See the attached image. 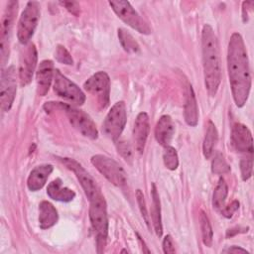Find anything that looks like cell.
<instances>
[{
  "label": "cell",
  "mask_w": 254,
  "mask_h": 254,
  "mask_svg": "<svg viewBox=\"0 0 254 254\" xmlns=\"http://www.w3.org/2000/svg\"><path fill=\"white\" fill-rule=\"evenodd\" d=\"M227 68L234 102L238 107H242L249 97L251 73L245 44L239 33H233L230 37L227 49Z\"/></svg>",
  "instance_id": "1"
},
{
  "label": "cell",
  "mask_w": 254,
  "mask_h": 254,
  "mask_svg": "<svg viewBox=\"0 0 254 254\" xmlns=\"http://www.w3.org/2000/svg\"><path fill=\"white\" fill-rule=\"evenodd\" d=\"M201 51L204 85L210 96H214L221 81V61L218 39L208 24L201 31Z\"/></svg>",
  "instance_id": "2"
},
{
  "label": "cell",
  "mask_w": 254,
  "mask_h": 254,
  "mask_svg": "<svg viewBox=\"0 0 254 254\" xmlns=\"http://www.w3.org/2000/svg\"><path fill=\"white\" fill-rule=\"evenodd\" d=\"M89 219L96 236L97 251L101 253L106 244L108 234V216L104 196L89 201Z\"/></svg>",
  "instance_id": "3"
},
{
  "label": "cell",
  "mask_w": 254,
  "mask_h": 254,
  "mask_svg": "<svg viewBox=\"0 0 254 254\" xmlns=\"http://www.w3.org/2000/svg\"><path fill=\"white\" fill-rule=\"evenodd\" d=\"M40 4L37 1H29L24 8L17 27V38L22 45L30 43L40 19Z\"/></svg>",
  "instance_id": "4"
},
{
  "label": "cell",
  "mask_w": 254,
  "mask_h": 254,
  "mask_svg": "<svg viewBox=\"0 0 254 254\" xmlns=\"http://www.w3.org/2000/svg\"><path fill=\"white\" fill-rule=\"evenodd\" d=\"M90 161L91 164L98 170V172L111 184L118 188H123L126 186V173L121 165L115 160L102 154H96L91 157Z\"/></svg>",
  "instance_id": "5"
},
{
  "label": "cell",
  "mask_w": 254,
  "mask_h": 254,
  "mask_svg": "<svg viewBox=\"0 0 254 254\" xmlns=\"http://www.w3.org/2000/svg\"><path fill=\"white\" fill-rule=\"evenodd\" d=\"M56 105L65 112L72 127L81 135L91 140L97 139L98 131L96 125L87 113L65 103L56 102Z\"/></svg>",
  "instance_id": "6"
},
{
  "label": "cell",
  "mask_w": 254,
  "mask_h": 254,
  "mask_svg": "<svg viewBox=\"0 0 254 254\" xmlns=\"http://www.w3.org/2000/svg\"><path fill=\"white\" fill-rule=\"evenodd\" d=\"M126 121V105L124 101H117L112 105L103 121L102 132L107 138L116 141L124 130Z\"/></svg>",
  "instance_id": "7"
},
{
  "label": "cell",
  "mask_w": 254,
  "mask_h": 254,
  "mask_svg": "<svg viewBox=\"0 0 254 254\" xmlns=\"http://www.w3.org/2000/svg\"><path fill=\"white\" fill-rule=\"evenodd\" d=\"M114 13L128 26L143 35L151 34L152 30L148 23L138 14L128 1H109L108 2Z\"/></svg>",
  "instance_id": "8"
},
{
  "label": "cell",
  "mask_w": 254,
  "mask_h": 254,
  "mask_svg": "<svg viewBox=\"0 0 254 254\" xmlns=\"http://www.w3.org/2000/svg\"><path fill=\"white\" fill-rule=\"evenodd\" d=\"M83 88L97 102L99 109H105L109 104L110 78L105 71H97L92 74L84 83Z\"/></svg>",
  "instance_id": "9"
},
{
  "label": "cell",
  "mask_w": 254,
  "mask_h": 254,
  "mask_svg": "<svg viewBox=\"0 0 254 254\" xmlns=\"http://www.w3.org/2000/svg\"><path fill=\"white\" fill-rule=\"evenodd\" d=\"M18 10V2L10 0L7 3L5 11L1 20L0 28V55H1V64L4 65L9 58V44L12 34V29L14 26L15 16Z\"/></svg>",
  "instance_id": "10"
},
{
  "label": "cell",
  "mask_w": 254,
  "mask_h": 254,
  "mask_svg": "<svg viewBox=\"0 0 254 254\" xmlns=\"http://www.w3.org/2000/svg\"><path fill=\"white\" fill-rule=\"evenodd\" d=\"M54 91L58 96L69 101L73 105H82L85 101L83 91L59 69H55Z\"/></svg>",
  "instance_id": "11"
},
{
  "label": "cell",
  "mask_w": 254,
  "mask_h": 254,
  "mask_svg": "<svg viewBox=\"0 0 254 254\" xmlns=\"http://www.w3.org/2000/svg\"><path fill=\"white\" fill-rule=\"evenodd\" d=\"M60 161L63 164H64L67 169L71 170L75 174V176H76L77 180L79 181L80 186L89 201L94 200L100 196H103L95 180L89 175V173L78 162H76L73 159H69V158H60Z\"/></svg>",
  "instance_id": "12"
},
{
  "label": "cell",
  "mask_w": 254,
  "mask_h": 254,
  "mask_svg": "<svg viewBox=\"0 0 254 254\" xmlns=\"http://www.w3.org/2000/svg\"><path fill=\"white\" fill-rule=\"evenodd\" d=\"M25 47L21 50L20 61H19V80L21 86L29 84L33 78L38 60V53L36 46L33 43L24 45Z\"/></svg>",
  "instance_id": "13"
},
{
  "label": "cell",
  "mask_w": 254,
  "mask_h": 254,
  "mask_svg": "<svg viewBox=\"0 0 254 254\" xmlns=\"http://www.w3.org/2000/svg\"><path fill=\"white\" fill-rule=\"evenodd\" d=\"M17 92L16 73L13 65L2 70L0 81V105L5 112L9 111L13 105Z\"/></svg>",
  "instance_id": "14"
},
{
  "label": "cell",
  "mask_w": 254,
  "mask_h": 254,
  "mask_svg": "<svg viewBox=\"0 0 254 254\" xmlns=\"http://www.w3.org/2000/svg\"><path fill=\"white\" fill-rule=\"evenodd\" d=\"M231 145L239 153L253 154V139L249 128L239 122L232 125L230 135Z\"/></svg>",
  "instance_id": "15"
},
{
  "label": "cell",
  "mask_w": 254,
  "mask_h": 254,
  "mask_svg": "<svg viewBox=\"0 0 254 254\" xmlns=\"http://www.w3.org/2000/svg\"><path fill=\"white\" fill-rule=\"evenodd\" d=\"M150 132V121L149 116L146 112H140L134 123L133 128V139L135 143V148L138 153L142 154L145 149V145Z\"/></svg>",
  "instance_id": "16"
},
{
  "label": "cell",
  "mask_w": 254,
  "mask_h": 254,
  "mask_svg": "<svg viewBox=\"0 0 254 254\" xmlns=\"http://www.w3.org/2000/svg\"><path fill=\"white\" fill-rule=\"evenodd\" d=\"M55 69L54 64L50 60H44L40 63L36 73L37 79V93L40 96H44L50 89L51 83L54 79Z\"/></svg>",
  "instance_id": "17"
},
{
  "label": "cell",
  "mask_w": 254,
  "mask_h": 254,
  "mask_svg": "<svg viewBox=\"0 0 254 254\" xmlns=\"http://www.w3.org/2000/svg\"><path fill=\"white\" fill-rule=\"evenodd\" d=\"M53 169V166L50 164H44L35 167L30 172L27 180L28 189L32 191H37L41 190L45 186L50 175L52 174Z\"/></svg>",
  "instance_id": "18"
},
{
  "label": "cell",
  "mask_w": 254,
  "mask_h": 254,
  "mask_svg": "<svg viewBox=\"0 0 254 254\" xmlns=\"http://www.w3.org/2000/svg\"><path fill=\"white\" fill-rule=\"evenodd\" d=\"M175 133V124L169 115H163L158 120L155 127V138L162 146H168Z\"/></svg>",
  "instance_id": "19"
},
{
  "label": "cell",
  "mask_w": 254,
  "mask_h": 254,
  "mask_svg": "<svg viewBox=\"0 0 254 254\" xmlns=\"http://www.w3.org/2000/svg\"><path fill=\"white\" fill-rule=\"evenodd\" d=\"M47 193L52 199L63 202L71 201L75 196V192L72 190L63 187L61 179H56L48 185Z\"/></svg>",
  "instance_id": "20"
},
{
  "label": "cell",
  "mask_w": 254,
  "mask_h": 254,
  "mask_svg": "<svg viewBox=\"0 0 254 254\" xmlns=\"http://www.w3.org/2000/svg\"><path fill=\"white\" fill-rule=\"evenodd\" d=\"M184 117L188 125L196 126L198 122V109L195 94L191 85H189L188 87L186 102L184 105Z\"/></svg>",
  "instance_id": "21"
},
{
  "label": "cell",
  "mask_w": 254,
  "mask_h": 254,
  "mask_svg": "<svg viewBox=\"0 0 254 254\" xmlns=\"http://www.w3.org/2000/svg\"><path fill=\"white\" fill-rule=\"evenodd\" d=\"M59 214L56 207L49 201L43 200L39 204V224L42 229H48L58 221Z\"/></svg>",
  "instance_id": "22"
},
{
  "label": "cell",
  "mask_w": 254,
  "mask_h": 254,
  "mask_svg": "<svg viewBox=\"0 0 254 254\" xmlns=\"http://www.w3.org/2000/svg\"><path fill=\"white\" fill-rule=\"evenodd\" d=\"M152 196V220L154 225V230L158 237H161L163 234V225H162V216H161V202L159 193L155 184H152L151 190Z\"/></svg>",
  "instance_id": "23"
},
{
  "label": "cell",
  "mask_w": 254,
  "mask_h": 254,
  "mask_svg": "<svg viewBox=\"0 0 254 254\" xmlns=\"http://www.w3.org/2000/svg\"><path fill=\"white\" fill-rule=\"evenodd\" d=\"M218 133L216 127L212 121H208L206 126V131L204 134V139L202 143V153L205 159H209L212 155L213 149L217 143Z\"/></svg>",
  "instance_id": "24"
},
{
  "label": "cell",
  "mask_w": 254,
  "mask_h": 254,
  "mask_svg": "<svg viewBox=\"0 0 254 254\" xmlns=\"http://www.w3.org/2000/svg\"><path fill=\"white\" fill-rule=\"evenodd\" d=\"M118 32V39L119 42L124 49L125 52L129 54H136L140 51V47L137 43V41L134 39V37L125 29L119 28L117 30Z\"/></svg>",
  "instance_id": "25"
},
{
  "label": "cell",
  "mask_w": 254,
  "mask_h": 254,
  "mask_svg": "<svg viewBox=\"0 0 254 254\" xmlns=\"http://www.w3.org/2000/svg\"><path fill=\"white\" fill-rule=\"evenodd\" d=\"M228 193V188L224 179L220 178L212 195V205L215 209L221 210L224 206V202Z\"/></svg>",
  "instance_id": "26"
},
{
  "label": "cell",
  "mask_w": 254,
  "mask_h": 254,
  "mask_svg": "<svg viewBox=\"0 0 254 254\" xmlns=\"http://www.w3.org/2000/svg\"><path fill=\"white\" fill-rule=\"evenodd\" d=\"M199 221H200V228H201V235H202V242L205 246L211 247L212 245V238H213V231L211 224L209 222L208 216L203 210H200L199 214Z\"/></svg>",
  "instance_id": "27"
},
{
  "label": "cell",
  "mask_w": 254,
  "mask_h": 254,
  "mask_svg": "<svg viewBox=\"0 0 254 254\" xmlns=\"http://www.w3.org/2000/svg\"><path fill=\"white\" fill-rule=\"evenodd\" d=\"M163 161L167 169L174 171L179 166V157L176 149L170 145L165 146L163 153Z\"/></svg>",
  "instance_id": "28"
},
{
  "label": "cell",
  "mask_w": 254,
  "mask_h": 254,
  "mask_svg": "<svg viewBox=\"0 0 254 254\" xmlns=\"http://www.w3.org/2000/svg\"><path fill=\"white\" fill-rule=\"evenodd\" d=\"M211 171L213 174L222 175L230 172V167L224 160L223 156L221 154H217L211 163Z\"/></svg>",
  "instance_id": "29"
},
{
  "label": "cell",
  "mask_w": 254,
  "mask_h": 254,
  "mask_svg": "<svg viewBox=\"0 0 254 254\" xmlns=\"http://www.w3.org/2000/svg\"><path fill=\"white\" fill-rule=\"evenodd\" d=\"M55 59L64 64L66 65H71L73 64V60L70 56V54L68 53V51L62 45H58L55 51Z\"/></svg>",
  "instance_id": "30"
},
{
  "label": "cell",
  "mask_w": 254,
  "mask_h": 254,
  "mask_svg": "<svg viewBox=\"0 0 254 254\" xmlns=\"http://www.w3.org/2000/svg\"><path fill=\"white\" fill-rule=\"evenodd\" d=\"M136 199H137V203L139 205V209L141 212V215L147 225V227L149 229H151V224H150V216L148 214V210L146 207V201H145V197L144 194L142 192L141 190H136Z\"/></svg>",
  "instance_id": "31"
},
{
  "label": "cell",
  "mask_w": 254,
  "mask_h": 254,
  "mask_svg": "<svg viewBox=\"0 0 254 254\" xmlns=\"http://www.w3.org/2000/svg\"><path fill=\"white\" fill-rule=\"evenodd\" d=\"M253 167V159L252 155L249 157L243 158L240 161V172H241V178L243 181H247L252 176V168Z\"/></svg>",
  "instance_id": "32"
},
{
  "label": "cell",
  "mask_w": 254,
  "mask_h": 254,
  "mask_svg": "<svg viewBox=\"0 0 254 254\" xmlns=\"http://www.w3.org/2000/svg\"><path fill=\"white\" fill-rule=\"evenodd\" d=\"M117 150L118 153L126 160V161H131L132 160V149L128 142L120 141L117 143Z\"/></svg>",
  "instance_id": "33"
},
{
  "label": "cell",
  "mask_w": 254,
  "mask_h": 254,
  "mask_svg": "<svg viewBox=\"0 0 254 254\" xmlns=\"http://www.w3.org/2000/svg\"><path fill=\"white\" fill-rule=\"evenodd\" d=\"M60 4L63 5L70 14L74 16H78L80 13L79 4L75 1H63V2H60Z\"/></svg>",
  "instance_id": "34"
},
{
  "label": "cell",
  "mask_w": 254,
  "mask_h": 254,
  "mask_svg": "<svg viewBox=\"0 0 254 254\" xmlns=\"http://www.w3.org/2000/svg\"><path fill=\"white\" fill-rule=\"evenodd\" d=\"M239 208V202L237 201V200H233L230 204H228V205H224L223 206V208L220 210L221 211V213H222V215L223 216H225V217H227V218H230L232 215H233V213L237 210Z\"/></svg>",
  "instance_id": "35"
},
{
  "label": "cell",
  "mask_w": 254,
  "mask_h": 254,
  "mask_svg": "<svg viewBox=\"0 0 254 254\" xmlns=\"http://www.w3.org/2000/svg\"><path fill=\"white\" fill-rule=\"evenodd\" d=\"M163 251L166 254H171V253H175V246L173 243V239L171 235H166L163 239Z\"/></svg>",
  "instance_id": "36"
},
{
  "label": "cell",
  "mask_w": 254,
  "mask_h": 254,
  "mask_svg": "<svg viewBox=\"0 0 254 254\" xmlns=\"http://www.w3.org/2000/svg\"><path fill=\"white\" fill-rule=\"evenodd\" d=\"M223 253H248V251H246V249H243L241 247H238V246H231V247H228L224 250H222Z\"/></svg>",
  "instance_id": "37"
},
{
  "label": "cell",
  "mask_w": 254,
  "mask_h": 254,
  "mask_svg": "<svg viewBox=\"0 0 254 254\" xmlns=\"http://www.w3.org/2000/svg\"><path fill=\"white\" fill-rule=\"evenodd\" d=\"M250 1H244L242 3V19L243 22H247L248 21V5H249Z\"/></svg>",
  "instance_id": "38"
}]
</instances>
